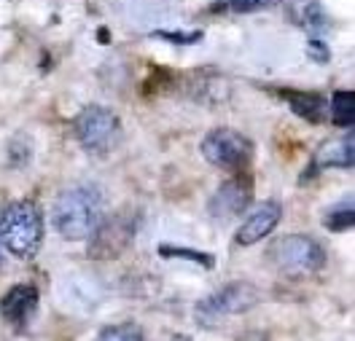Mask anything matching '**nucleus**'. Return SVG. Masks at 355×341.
<instances>
[{"mask_svg": "<svg viewBox=\"0 0 355 341\" xmlns=\"http://www.w3.org/2000/svg\"><path fill=\"white\" fill-rule=\"evenodd\" d=\"M353 135H345L320 145V151L315 154V169H323V167H353Z\"/></svg>", "mask_w": 355, "mask_h": 341, "instance_id": "nucleus-11", "label": "nucleus"}, {"mask_svg": "<svg viewBox=\"0 0 355 341\" xmlns=\"http://www.w3.org/2000/svg\"><path fill=\"white\" fill-rule=\"evenodd\" d=\"M259 301H261V293L250 282H229L221 291H216L213 296L202 298L197 304L194 317L202 328H218L223 320L243 315L248 309H253Z\"/></svg>", "mask_w": 355, "mask_h": 341, "instance_id": "nucleus-3", "label": "nucleus"}, {"mask_svg": "<svg viewBox=\"0 0 355 341\" xmlns=\"http://www.w3.org/2000/svg\"><path fill=\"white\" fill-rule=\"evenodd\" d=\"M250 199H253V183L248 175H234L232 181L221 183V188L213 194V199H210V215L216 218V221H229V218H237V215H243L248 205H250Z\"/></svg>", "mask_w": 355, "mask_h": 341, "instance_id": "nucleus-8", "label": "nucleus"}, {"mask_svg": "<svg viewBox=\"0 0 355 341\" xmlns=\"http://www.w3.org/2000/svg\"><path fill=\"white\" fill-rule=\"evenodd\" d=\"M44 242V215L33 202H11L0 212V245L17 258H33Z\"/></svg>", "mask_w": 355, "mask_h": 341, "instance_id": "nucleus-2", "label": "nucleus"}, {"mask_svg": "<svg viewBox=\"0 0 355 341\" xmlns=\"http://www.w3.org/2000/svg\"><path fill=\"white\" fill-rule=\"evenodd\" d=\"M280 218H283V205H280V202L269 199L264 205H259L243 221V226L237 228V237H234L237 245H240V248H250V245L261 242L264 237H269V234L277 228Z\"/></svg>", "mask_w": 355, "mask_h": 341, "instance_id": "nucleus-9", "label": "nucleus"}, {"mask_svg": "<svg viewBox=\"0 0 355 341\" xmlns=\"http://www.w3.org/2000/svg\"><path fill=\"white\" fill-rule=\"evenodd\" d=\"M76 140L89 154H105L119 137V118L103 105H89L73 121Z\"/></svg>", "mask_w": 355, "mask_h": 341, "instance_id": "nucleus-6", "label": "nucleus"}, {"mask_svg": "<svg viewBox=\"0 0 355 341\" xmlns=\"http://www.w3.org/2000/svg\"><path fill=\"white\" fill-rule=\"evenodd\" d=\"M38 312V291L35 285H14L6 296L0 298V315L8 325H14L17 331L27 328V322L35 317Z\"/></svg>", "mask_w": 355, "mask_h": 341, "instance_id": "nucleus-10", "label": "nucleus"}, {"mask_svg": "<svg viewBox=\"0 0 355 341\" xmlns=\"http://www.w3.org/2000/svg\"><path fill=\"white\" fill-rule=\"evenodd\" d=\"M283 97L288 100V105L293 108V113L307 118L312 124H318L323 118V108H326V100L318 97V94H307V91H283Z\"/></svg>", "mask_w": 355, "mask_h": 341, "instance_id": "nucleus-12", "label": "nucleus"}, {"mask_svg": "<svg viewBox=\"0 0 355 341\" xmlns=\"http://www.w3.org/2000/svg\"><path fill=\"white\" fill-rule=\"evenodd\" d=\"M173 341H191L189 336H173Z\"/></svg>", "mask_w": 355, "mask_h": 341, "instance_id": "nucleus-19", "label": "nucleus"}, {"mask_svg": "<svg viewBox=\"0 0 355 341\" xmlns=\"http://www.w3.org/2000/svg\"><path fill=\"white\" fill-rule=\"evenodd\" d=\"M272 3L277 0H216L210 6V11H229V14H253V11H261V8H269Z\"/></svg>", "mask_w": 355, "mask_h": 341, "instance_id": "nucleus-15", "label": "nucleus"}, {"mask_svg": "<svg viewBox=\"0 0 355 341\" xmlns=\"http://www.w3.org/2000/svg\"><path fill=\"white\" fill-rule=\"evenodd\" d=\"M353 202H342V205L331 207L329 212H326V228H331V231H347V228H353Z\"/></svg>", "mask_w": 355, "mask_h": 341, "instance_id": "nucleus-16", "label": "nucleus"}, {"mask_svg": "<svg viewBox=\"0 0 355 341\" xmlns=\"http://www.w3.org/2000/svg\"><path fill=\"white\" fill-rule=\"evenodd\" d=\"M103 221V194L97 185H70L51 207V226L65 239H89Z\"/></svg>", "mask_w": 355, "mask_h": 341, "instance_id": "nucleus-1", "label": "nucleus"}, {"mask_svg": "<svg viewBox=\"0 0 355 341\" xmlns=\"http://www.w3.org/2000/svg\"><path fill=\"white\" fill-rule=\"evenodd\" d=\"M0 264H3V252H0Z\"/></svg>", "mask_w": 355, "mask_h": 341, "instance_id": "nucleus-20", "label": "nucleus"}, {"mask_svg": "<svg viewBox=\"0 0 355 341\" xmlns=\"http://www.w3.org/2000/svg\"><path fill=\"white\" fill-rule=\"evenodd\" d=\"M137 223L132 215H113L111 221H100V226L94 228V234L89 237V255L92 258H116L127 250V245L132 242Z\"/></svg>", "mask_w": 355, "mask_h": 341, "instance_id": "nucleus-7", "label": "nucleus"}, {"mask_svg": "<svg viewBox=\"0 0 355 341\" xmlns=\"http://www.w3.org/2000/svg\"><path fill=\"white\" fill-rule=\"evenodd\" d=\"M307 51H310L312 57L318 59V62H329V57H331V54H329V48H326V46L320 44V41H310V46H307Z\"/></svg>", "mask_w": 355, "mask_h": 341, "instance_id": "nucleus-18", "label": "nucleus"}, {"mask_svg": "<svg viewBox=\"0 0 355 341\" xmlns=\"http://www.w3.org/2000/svg\"><path fill=\"white\" fill-rule=\"evenodd\" d=\"M162 255H175V258H189V261H194V264H202L205 269H210L213 266V255H205V252H194V250H186V248H162Z\"/></svg>", "mask_w": 355, "mask_h": 341, "instance_id": "nucleus-17", "label": "nucleus"}, {"mask_svg": "<svg viewBox=\"0 0 355 341\" xmlns=\"http://www.w3.org/2000/svg\"><path fill=\"white\" fill-rule=\"evenodd\" d=\"M329 116L336 127H350L353 129L355 121V94L353 91H334L331 102H329Z\"/></svg>", "mask_w": 355, "mask_h": 341, "instance_id": "nucleus-13", "label": "nucleus"}, {"mask_svg": "<svg viewBox=\"0 0 355 341\" xmlns=\"http://www.w3.org/2000/svg\"><path fill=\"white\" fill-rule=\"evenodd\" d=\"M202 156L207 159V164H213L218 169L237 172V169L248 167V161L253 156V145L237 129L221 127V129H213V132L205 135V140H202Z\"/></svg>", "mask_w": 355, "mask_h": 341, "instance_id": "nucleus-5", "label": "nucleus"}, {"mask_svg": "<svg viewBox=\"0 0 355 341\" xmlns=\"http://www.w3.org/2000/svg\"><path fill=\"white\" fill-rule=\"evenodd\" d=\"M94 341H146V336H143L140 325H135V322H121V325H108V328H103Z\"/></svg>", "mask_w": 355, "mask_h": 341, "instance_id": "nucleus-14", "label": "nucleus"}, {"mask_svg": "<svg viewBox=\"0 0 355 341\" xmlns=\"http://www.w3.org/2000/svg\"><path fill=\"white\" fill-rule=\"evenodd\" d=\"M269 258L275 261V266L286 274H315L323 269L326 264V250L320 248V242H315L312 237L304 234H288L283 239H277L272 245Z\"/></svg>", "mask_w": 355, "mask_h": 341, "instance_id": "nucleus-4", "label": "nucleus"}]
</instances>
